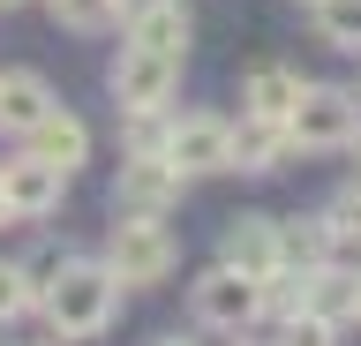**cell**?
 Instances as JSON below:
<instances>
[{
    "label": "cell",
    "mask_w": 361,
    "mask_h": 346,
    "mask_svg": "<svg viewBox=\"0 0 361 346\" xmlns=\"http://www.w3.org/2000/svg\"><path fill=\"white\" fill-rule=\"evenodd\" d=\"M53 113V91H45V75H30V68H16V75H0V128H38V121Z\"/></svg>",
    "instance_id": "7c38bea8"
},
{
    "label": "cell",
    "mask_w": 361,
    "mask_h": 346,
    "mask_svg": "<svg viewBox=\"0 0 361 346\" xmlns=\"http://www.w3.org/2000/svg\"><path fill=\"white\" fill-rule=\"evenodd\" d=\"M166 159H173L188 181H196V173H233V128L211 121V113H188V121L166 128Z\"/></svg>",
    "instance_id": "52a82bcc"
},
{
    "label": "cell",
    "mask_w": 361,
    "mask_h": 346,
    "mask_svg": "<svg viewBox=\"0 0 361 346\" xmlns=\"http://www.w3.org/2000/svg\"><path fill=\"white\" fill-rule=\"evenodd\" d=\"M8 8H23V0H0V16H8Z\"/></svg>",
    "instance_id": "cb8c5ba5"
},
{
    "label": "cell",
    "mask_w": 361,
    "mask_h": 346,
    "mask_svg": "<svg viewBox=\"0 0 361 346\" xmlns=\"http://www.w3.org/2000/svg\"><path fill=\"white\" fill-rule=\"evenodd\" d=\"M173 91H180V53L121 46V61H113V98H121L128 113H158Z\"/></svg>",
    "instance_id": "277c9868"
},
{
    "label": "cell",
    "mask_w": 361,
    "mask_h": 346,
    "mask_svg": "<svg viewBox=\"0 0 361 346\" xmlns=\"http://www.w3.org/2000/svg\"><path fill=\"white\" fill-rule=\"evenodd\" d=\"M301 294H309V286H301L293 264L264 271V278H256V323H293V316H301Z\"/></svg>",
    "instance_id": "2e32d148"
},
{
    "label": "cell",
    "mask_w": 361,
    "mask_h": 346,
    "mask_svg": "<svg viewBox=\"0 0 361 346\" xmlns=\"http://www.w3.org/2000/svg\"><path fill=\"white\" fill-rule=\"evenodd\" d=\"M158 346H188V339H158Z\"/></svg>",
    "instance_id": "4316f807"
},
{
    "label": "cell",
    "mask_w": 361,
    "mask_h": 346,
    "mask_svg": "<svg viewBox=\"0 0 361 346\" xmlns=\"http://www.w3.org/2000/svg\"><path fill=\"white\" fill-rule=\"evenodd\" d=\"M316 30H324V46L361 53V0H324L316 8Z\"/></svg>",
    "instance_id": "ac0fdd59"
},
{
    "label": "cell",
    "mask_w": 361,
    "mask_h": 346,
    "mask_svg": "<svg viewBox=\"0 0 361 346\" xmlns=\"http://www.w3.org/2000/svg\"><path fill=\"white\" fill-rule=\"evenodd\" d=\"M219 264H233V271H248V278L279 271V264H286V233H279V218L241 211V218L226 226V256H219Z\"/></svg>",
    "instance_id": "30bf717a"
},
{
    "label": "cell",
    "mask_w": 361,
    "mask_h": 346,
    "mask_svg": "<svg viewBox=\"0 0 361 346\" xmlns=\"http://www.w3.org/2000/svg\"><path fill=\"white\" fill-rule=\"evenodd\" d=\"M30 151H38V159H53V166L68 173V166H83V159H90V128H83L75 113H61V106H53V113L30 128Z\"/></svg>",
    "instance_id": "5bb4252c"
},
{
    "label": "cell",
    "mask_w": 361,
    "mask_h": 346,
    "mask_svg": "<svg viewBox=\"0 0 361 346\" xmlns=\"http://www.w3.org/2000/svg\"><path fill=\"white\" fill-rule=\"evenodd\" d=\"M293 8H324V0H293Z\"/></svg>",
    "instance_id": "484cf974"
},
{
    "label": "cell",
    "mask_w": 361,
    "mask_h": 346,
    "mask_svg": "<svg viewBox=\"0 0 361 346\" xmlns=\"http://www.w3.org/2000/svg\"><path fill=\"white\" fill-rule=\"evenodd\" d=\"M61 188H68V173L53 159H38V151H23V159L0 166V196H8L16 218H45V211L61 204Z\"/></svg>",
    "instance_id": "9c48e42d"
},
{
    "label": "cell",
    "mask_w": 361,
    "mask_h": 346,
    "mask_svg": "<svg viewBox=\"0 0 361 346\" xmlns=\"http://www.w3.org/2000/svg\"><path fill=\"white\" fill-rule=\"evenodd\" d=\"M106 264H113V278H121V286H158V278H173L180 241L158 226V218L121 211V226H113V241H106Z\"/></svg>",
    "instance_id": "7a4b0ae2"
},
{
    "label": "cell",
    "mask_w": 361,
    "mask_h": 346,
    "mask_svg": "<svg viewBox=\"0 0 361 346\" xmlns=\"http://www.w3.org/2000/svg\"><path fill=\"white\" fill-rule=\"evenodd\" d=\"M361 128V98L338 91V83H301V106L286 113V136L301 151H346Z\"/></svg>",
    "instance_id": "3957f363"
},
{
    "label": "cell",
    "mask_w": 361,
    "mask_h": 346,
    "mask_svg": "<svg viewBox=\"0 0 361 346\" xmlns=\"http://www.w3.org/2000/svg\"><path fill=\"white\" fill-rule=\"evenodd\" d=\"M196 316L211 323V331H248V323H256V278L233 271V264H211V271L196 278Z\"/></svg>",
    "instance_id": "ba28073f"
},
{
    "label": "cell",
    "mask_w": 361,
    "mask_h": 346,
    "mask_svg": "<svg viewBox=\"0 0 361 346\" xmlns=\"http://www.w3.org/2000/svg\"><path fill=\"white\" fill-rule=\"evenodd\" d=\"M293 151L286 121H264V113H241V128H233V166L241 173H279V159Z\"/></svg>",
    "instance_id": "8fae6325"
},
{
    "label": "cell",
    "mask_w": 361,
    "mask_h": 346,
    "mask_svg": "<svg viewBox=\"0 0 361 346\" xmlns=\"http://www.w3.org/2000/svg\"><path fill=\"white\" fill-rule=\"evenodd\" d=\"M286 264L293 271H316V264H324V256H338L331 249V226H324V218H286Z\"/></svg>",
    "instance_id": "e0dca14e"
},
{
    "label": "cell",
    "mask_w": 361,
    "mask_h": 346,
    "mask_svg": "<svg viewBox=\"0 0 361 346\" xmlns=\"http://www.w3.org/2000/svg\"><path fill=\"white\" fill-rule=\"evenodd\" d=\"M23 309H38V286H30L23 264H0V323H16Z\"/></svg>",
    "instance_id": "44dd1931"
},
{
    "label": "cell",
    "mask_w": 361,
    "mask_h": 346,
    "mask_svg": "<svg viewBox=\"0 0 361 346\" xmlns=\"http://www.w3.org/2000/svg\"><path fill=\"white\" fill-rule=\"evenodd\" d=\"M279 331H286V346H331L338 339L331 323H316V316H293V323H279Z\"/></svg>",
    "instance_id": "7402d4cb"
},
{
    "label": "cell",
    "mask_w": 361,
    "mask_h": 346,
    "mask_svg": "<svg viewBox=\"0 0 361 346\" xmlns=\"http://www.w3.org/2000/svg\"><path fill=\"white\" fill-rule=\"evenodd\" d=\"M38 309L53 323V339H98L121 309V278H113V264H61L53 286H38Z\"/></svg>",
    "instance_id": "6da1fadb"
},
{
    "label": "cell",
    "mask_w": 361,
    "mask_h": 346,
    "mask_svg": "<svg viewBox=\"0 0 361 346\" xmlns=\"http://www.w3.org/2000/svg\"><path fill=\"white\" fill-rule=\"evenodd\" d=\"M180 173L166 151H128V166H121V188H113V204L135 211V218H166V211L180 204Z\"/></svg>",
    "instance_id": "5b68a950"
},
{
    "label": "cell",
    "mask_w": 361,
    "mask_h": 346,
    "mask_svg": "<svg viewBox=\"0 0 361 346\" xmlns=\"http://www.w3.org/2000/svg\"><path fill=\"white\" fill-rule=\"evenodd\" d=\"M354 151H361V128H354Z\"/></svg>",
    "instance_id": "83f0119b"
},
{
    "label": "cell",
    "mask_w": 361,
    "mask_h": 346,
    "mask_svg": "<svg viewBox=\"0 0 361 346\" xmlns=\"http://www.w3.org/2000/svg\"><path fill=\"white\" fill-rule=\"evenodd\" d=\"M248 113H264V121H286L293 106H301V75L293 68H256L248 75V91H241Z\"/></svg>",
    "instance_id": "9a60e30c"
},
{
    "label": "cell",
    "mask_w": 361,
    "mask_h": 346,
    "mask_svg": "<svg viewBox=\"0 0 361 346\" xmlns=\"http://www.w3.org/2000/svg\"><path fill=\"white\" fill-rule=\"evenodd\" d=\"M128 46H151V53H188V8H180V0L135 8V16H128Z\"/></svg>",
    "instance_id": "4fadbf2b"
},
{
    "label": "cell",
    "mask_w": 361,
    "mask_h": 346,
    "mask_svg": "<svg viewBox=\"0 0 361 346\" xmlns=\"http://www.w3.org/2000/svg\"><path fill=\"white\" fill-rule=\"evenodd\" d=\"M301 316L331 323V331H346V323H361V264H338V256H324L316 271H301Z\"/></svg>",
    "instance_id": "8992f818"
},
{
    "label": "cell",
    "mask_w": 361,
    "mask_h": 346,
    "mask_svg": "<svg viewBox=\"0 0 361 346\" xmlns=\"http://www.w3.org/2000/svg\"><path fill=\"white\" fill-rule=\"evenodd\" d=\"M113 8H121V16H135V8H158V0H113Z\"/></svg>",
    "instance_id": "603a6c76"
},
{
    "label": "cell",
    "mask_w": 361,
    "mask_h": 346,
    "mask_svg": "<svg viewBox=\"0 0 361 346\" xmlns=\"http://www.w3.org/2000/svg\"><path fill=\"white\" fill-rule=\"evenodd\" d=\"M324 226H331V249L338 256H361V188H346V196L324 211Z\"/></svg>",
    "instance_id": "d6986e66"
},
{
    "label": "cell",
    "mask_w": 361,
    "mask_h": 346,
    "mask_svg": "<svg viewBox=\"0 0 361 346\" xmlns=\"http://www.w3.org/2000/svg\"><path fill=\"white\" fill-rule=\"evenodd\" d=\"M0 218H16V211H8V196H0Z\"/></svg>",
    "instance_id": "d4e9b609"
},
{
    "label": "cell",
    "mask_w": 361,
    "mask_h": 346,
    "mask_svg": "<svg viewBox=\"0 0 361 346\" xmlns=\"http://www.w3.org/2000/svg\"><path fill=\"white\" fill-rule=\"evenodd\" d=\"M45 8H53V23H68V30H106L113 16H121L113 0H45Z\"/></svg>",
    "instance_id": "ffe728a7"
}]
</instances>
